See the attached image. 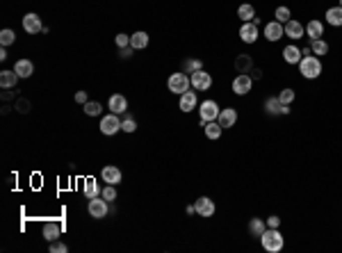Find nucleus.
Wrapping results in <instances>:
<instances>
[{"instance_id": "f257e3e1", "label": "nucleus", "mask_w": 342, "mask_h": 253, "mask_svg": "<svg viewBox=\"0 0 342 253\" xmlns=\"http://www.w3.org/2000/svg\"><path fill=\"white\" fill-rule=\"evenodd\" d=\"M260 246L267 253H281L283 246H285V237L278 228H267L263 235H260Z\"/></svg>"}, {"instance_id": "f03ea898", "label": "nucleus", "mask_w": 342, "mask_h": 253, "mask_svg": "<svg viewBox=\"0 0 342 253\" xmlns=\"http://www.w3.org/2000/svg\"><path fill=\"white\" fill-rule=\"evenodd\" d=\"M297 66H299V73L306 80H315L322 75V57H317V55H303Z\"/></svg>"}, {"instance_id": "7ed1b4c3", "label": "nucleus", "mask_w": 342, "mask_h": 253, "mask_svg": "<svg viewBox=\"0 0 342 253\" xmlns=\"http://www.w3.org/2000/svg\"><path fill=\"white\" fill-rule=\"evenodd\" d=\"M167 89L171 91V94H176V96L189 91V89H192V78H189V73H185V71L171 73V75H169V80H167Z\"/></svg>"}, {"instance_id": "20e7f679", "label": "nucleus", "mask_w": 342, "mask_h": 253, "mask_svg": "<svg viewBox=\"0 0 342 253\" xmlns=\"http://www.w3.org/2000/svg\"><path fill=\"white\" fill-rule=\"evenodd\" d=\"M219 112H221V107H219V103L217 100H212V98L198 103V119H201V125L210 123V121H217Z\"/></svg>"}, {"instance_id": "39448f33", "label": "nucleus", "mask_w": 342, "mask_h": 253, "mask_svg": "<svg viewBox=\"0 0 342 253\" xmlns=\"http://www.w3.org/2000/svg\"><path fill=\"white\" fill-rule=\"evenodd\" d=\"M87 212H89L91 219H105L109 214V203L103 196H94V199H89V203H87Z\"/></svg>"}, {"instance_id": "423d86ee", "label": "nucleus", "mask_w": 342, "mask_h": 253, "mask_svg": "<svg viewBox=\"0 0 342 253\" xmlns=\"http://www.w3.org/2000/svg\"><path fill=\"white\" fill-rule=\"evenodd\" d=\"M253 82H256V80H253L249 73H238V75L233 78V84H231V89H233L235 96H247L249 91L253 89Z\"/></svg>"}, {"instance_id": "0eeeda50", "label": "nucleus", "mask_w": 342, "mask_h": 253, "mask_svg": "<svg viewBox=\"0 0 342 253\" xmlns=\"http://www.w3.org/2000/svg\"><path fill=\"white\" fill-rule=\"evenodd\" d=\"M189 78H192V89H194V91H208L210 87H212V82H214L212 73H208L205 69L194 71Z\"/></svg>"}, {"instance_id": "6e6552de", "label": "nucleus", "mask_w": 342, "mask_h": 253, "mask_svg": "<svg viewBox=\"0 0 342 253\" xmlns=\"http://www.w3.org/2000/svg\"><path fill=\"white\" fill-rule=\"evenodd\" d=\"M100 133L107 135V137H112V135H117L121 130V119L119 114H114V112H109V114H105L103 119H100Z\"/></svg>"}, {"instance_id": "1a4fd4ad", "label": "nucleus", "mask_w": 342, "mask_h": 253, "mask_svg": "<svg viewBox=\"0 0 342 253\" xmlns=\"http://www.w3.org/2000/svg\"><path fill=\"white\" fill-rule=\"evenodd\" d=\"M283 30H285V37L292 41H299L306 37V28H303V23L297 19H290L288 23H283Z\"/></svg>"}, {"instance_id": "9d476101", "label": "nucleus", "mask_w": 342, "mask_h": 253, "mask_svg": "<svg viewBox=\"0 0 342 253\" xmlns=\"http://www.w3.org/2000/svg\"><path fill=\"white\" fill-rule=\"evenodd\" d=\"M263 35H265V39H267L269 44H276V41H281L283 37H285V30H283V23H278L276 19L269 21V23L265 25Z\"/></svg>"}, {"instance_id": "9b49d317", "label": "nucleus", "mask_w": 342, "mask_h": 253, "mask_svg": "<svg viewBox=\"0 0 342 253\" xmlns=\"http://www.w3.org/2000/svg\"><path fill=\"white\" fill-rule=\"evenodd\" d=\"M196 214L201 219H210L214 217V212H217V205H214V201L210 199V196H201V199H196Z\"/></svg>"}, {"instance_id": "f8f14e48", "label": "nucleus", "mask_w": 342, "mask_h": 253, "mask_svg": "<svg viewBox=\"0 0 342 253\" xmlns=\"http://www.w3.org/2000/svg\"><path fill=\"white\" fill-rule=\"evenodd\" d=\"M196 105H198V91H185V94L178 96V109L185 112V114L194 112Z\"/></svg>"}, {"instance_id": "ddd939ff", "label": "nucleus", "mask_w": 342, "mask_h": 253, "mask_svg": "<svg viewBox=\"0 0 342 253\" xmlns=\"http://www.w3.org/2000/svg\"><path fill=\"white\" fill-rule=\"evenodd\" d=\"M240 39H242L244 44H256V41L260 39L258 25L253 23V21H247V23H242V28H240Z\"/></svg>"}, {"instance_id": "4468645a", "label": "nucleus", "mask_w": 342, "mask_h": 253, "mask_svg": "<svg viewBox=\"0 0 342 253\" xmlns=\"http://www.w3.org/2000/svg\"><path fill=\"white\" fill-rule=\"evenodd\" d=\"M238 119H240V116H238V109H235V107H221V112H219V116H217L219 125H221L223 130L235 128Z\"/></svg>"}, {"instance_id": "2eb2a0df", "label": "nucleus", "mask_w": 342, "mask_h": 253, "mask_svg": "<svg viewBox=\"0 0 342 253\" xmlns=\"http://www.w3.org/2000/svg\"><path fill=\"white\" fill-rule=\"evenodd\" d=\"M100 178H103L105 185H119L121 180H124V174H121L119 167L107 164V167H103V171H100Z\"/></svg>"}, {"instance_id": "dca6fc26", "label": "nucleus", "mask_w": 342, "mask_h": 253, "mask_svg": "<svg viewBox=\"0 0 342 253\" xmlns=\"http://www.w3.org/2000/svg\"><path fill=\"white\" fill-rule=\"evenodd\" d=\"M23 30L28 32V35H37V32L44 30V25H41V16L35 14V12H30V14L23 16Z\"/></svg>"}, {"instance_id": "f3484780", "label": "nucleus", "mask_w": 342, "mask_h": 253, "mask_svg": "<svg viewBox=\"0 0 342 253\" xmlns=\"http://www.w3.org/2000/svg\"><path fill=\"white\" fill-rule=\"evenodd\" d=\"M107 107L114 114H126V112H128V98H126L124 94H112L107 100Z\"/></svg>"}, {"instance_id": "a211bd4d", "label": "nucleus", "mask_w": 342, "mask_h": 253, "mask_svg": "<svg viewBox=\"0 0 342 253\" xmlns=\"http://www.w3.org/2000/svg\"><path fill=\"white\" fill-rule=\"evenodd\" d=\"M233 66H235V71H238V73H251V69H253L256 64H253V57H251V55L240 53V55H235Z\"/></svg>"}, {"instance_id": "6ab92c4d", "label": "nucleus", "mask_w": 342, "mask_h": 253, "mask_svg": "<svg viewBox=\"0 0 342 253\" xmlns=\"http://www.w3.org/2000/svg\"><path fill=\"white\" fill-rule=\"evenodd\" d=\"M306 37L310 41L322 39V37H324V23H322V21H319V19L308 21V23H306Z\"/></svg>"}, {"instance_id": "aec40b11", "label": "nucleus", "mask_w": 342, "mask_h": 253, "mask_svg": "<svg viewBox=\"0 0 342 253\" xmlns=\"http://www.w3.org/2000/svg\"><path fill=\"white\" fill-rule=\"evenodd\" d=\"M281 55H283V60L288 62V64H299V62H301V57H303L301 48H299V46H294V44L285 46Z\"/></svg>"}, {"instance_id": "412c9836", "label": "nucleus", "mask_w": 342, "mask_h": 253, "mask_svg": "<svg viewBox=\"0 0 342 253\" xmlns=\"http://www.w3.org/2000/svg\"><path fill=\"white\" fill-rule=\"evenodd\" d=\"M60 235H62V223H55V221L44 223V239L46 242H55V239H60Z\"/></svg>"}, {"instance_id": "4be33fe9", "label": "nucleus", "mask_w": 342, "mask_h": 253, "mask_svg": "<svg viewBox=\"0 0 342 253\" xmlns=\"http://www.w3.org/2000/svg\"><path fill=\"white\" fill-rule=\"evenodd\" d=\"M149 41H151V37H149V32H144V30H137L135 35H130V46H133L135 50H144L146 46H149Z\"/></svg>"}, {"instance_id": "5701e85b", "label": "nucleus", "mask_w": 342, "mask_h": 253, "mask_svg": "<svg viewBox=\"0 0 342 253\" xmlns=\"http://www.w3.org/2000/svg\"><path fill=\"white\" fill-rule=\"evenodd\" d=\"M19 73H16V71H3V73H0V87H3V89H14L16 84H19Z\"/></svg>"}, {"instance_id": "b1692460", "label": "nucleus", "mask_w": 342, "mask_h": 253, "mask_svg": "<svg viewBox=\"0 0 342 253\" xmlns=\"http://www.w3.org/2000/svg\"><path fill=\"white\" fill-rule=\"evenodd\" d=\"M324 19H326V23L333 25V28H342V7L340 5L328 7L326 14H324Z\"/></svg>"}, {"instance_id": "393cba45", "label": "nucleus", "mask_w": 342, "mask_h": 253, "mask_svg": "<svg viewBox=\"0 0 342 253\" xmlns=\"http://www.w3.org/2000/svg\"><path fill=\"white\" fill-rule=\"evenodd\" d=\"M267 230V221L260 217H251V221H249V233H251V237H258Z\"/></svg>"}, {"instance_id": "a878e982", "label": "nucleus", "mask_w": 342, "mask_h": 253, "mask_svg": "<svg viewBox=\"0 0 342 253\" xmlns=\"http://www.w3.org/2000/svg\"><path fill=\"white\" fill-rule=\"evenodd\" d=\"M14 71L19 73V78H32V73H35V64H32V60H19L14 64Z\"/></svg>"}, {"instance_id": "bb28decb", "label": "nucleus", "mask_w": 342, "mask_h": 253, "mask_svg": "<svg viewBox=\"0 0 342 253\" xmlns=\"http://www.w3.org/2000/svg\"><path fill=\"white\" fill-rule=\"evenodd\" d=\"M203 133H205V137H208L210 142H217V139H221L223 128L219 125V121H210V123L203 125Z\"/></svg>"}, {"instance_id": "cd10ccee", "label": "nucleus", "mask_w": 342, "mask_h": 253, "mask_svg": "<svg viewBox=\"0 0 342 253\" xmlns=\"http://www.w3.org/2000/svg\"><path fill=\"white\" fill-rule=\"evenodd\" d=\"M281 107H283V103L278 100V96H267V98H265V112H267L269 116H281Z\"/></svg>"}, {"instance_id": "c85d7f7f", "label": "nucleus", "mask_w": 342, "mask_h": 253, "mask_svg": "<svg viewBox=\"0 0 342 253\" xmlns=\"http://www.w3.org/2000/svg\"><path fill=\"white\" fill-rule=\"evenodd\" d=\"M238 19L242 21V23L253 21V19H256V7H253L251 3H242V5L238 7Z\"/></svg>"}, {"instance_id": "c756f323", "label": "nucleus", "mask_w": 342, "mask_h": 253, "mask_svg": "<svg viewBox=\"0 0 342 253\" xmlns=\"http://www.w3.org/2000/svg\"><path fill=\"white\" fill-rule=\"evenodd\" d=\"M84 196L87 199H94V196H100V185L96 178H87V183H84Z\"/></svg>"}, {"instance_id": "7c9ffc66", "label": "nucleus", "mask_w": 342, "mask_h": 253, "mask_svg": "<svg viewBox=\"0 0 342 253\" xmlns=\"http://www.w3.org/2000/svg\"><path fill=\"white\" fill-rule=\"evenodd\" d=\"M310 50H312V55H317V57H324V55H328L331 46H328L324 39H315V41H310Z\"/></svg>"}, {"instance_id": "2f4dec72", "label": "nucleus", "mask_w": 342, "mask_h": 253, "mask_svg": "<svg viewBox=\"0 0 342 253\" xmlns=\"http://www.w3.org/2000/svg\"><path fill=\"white\" fill-rule=\"evenodd\" d=\"M274 19H276L278 23H288V21L292 19V10H290L288 5H278L276 10H274Z\"/></svg>"}, {"instance_id": "473e14b6", "label": "nucleus", "mask_w": 342, "mask_h": 253, "mask_svg": "<svg viewBox=\"0 0 342 253\" xmlns=\"http://www.w3.org/2000/svg\"><path fill=\"white\" fill-rule=\"evenodd\" d=\"M84 114L87 116H100V112H103V105L98 103V100H87V103L82 105Z\"/></svg>"}, {"instance_id": "72a5a7b5", "label": "nucleus", "mask_w": 342, "mask_h": 253, "mask_svg": "<svg viewBox=\"0 0 342 253\" xmlns=\"http://www.w3.org/2000/svg\"><path fill=\"white\" fill-rule=\"evenodd\" d=\"M201 69H203V62L196 60V57H189V60L183 62V71L185 73H189V75H192L194 71H201Z\"/></svg>"}, {"instance_id": "f704fd0d", "label": "nucleus", "mask_w": 342, "mask_h": 253, "mask_svg": "<svg viewBox=\"0 0 342 253\" xmlns=\"http://www.w3.org/2000/svg\"><path fill=\"white\" fill-rule=\"evenodd\" d=\"M14 41H16V32H14V30H10V28H5V30L0 32V44L5 46V48H7V46H12V44H14Z\"/></svg>"}, {"instance_id": "c9c22d12", "label": "nucleus", "mask_w": 342, "mask_h": 253, "mask_svg": "<svg viewBox=\"0 0 342 253\" xmlns=\"http://www.w3.org/2000/svg\"><path fill=\"white\" fill-rule=\"evenodd\" d=\"M294 98H297V94H294V89H290V87H285V89L278 94V100H281L283 105H292Z\"/></svg>"}, {"instance_id": "e433bc0d", "label": "nucleus", "mask_w": 342, "mask_h": 253, "mask_svg": "<svg viewBox=\"0 0 342 253\" xmlns=\"http://www.w3.org/2000/svg\"><path fill=\"white\" fill-rule=\"evenodd\" d=\"M100 196H103L107 203H112V201H117V185H105L103 189H100Z\"/></svg>"}, {"instance_id": "4c0bfd02", "label": "nucleus", "mask_w": 342, "mask_h": 253, "mask_svg": "<svg viewBox=\"0 0 342 253\" xmlns=\"http://www.w3.org/2000/svg\"><path fill=\"white\" fill-rule=\"evenodd\" d=\"M121 130H124V133H135V130H137V121L133 119V116L130 114H124V121H121Z\"/></svg>"}, {"instance_id": "58836bf2", "label": "nucleus", "mask_w": 342, "mask_h": 253, "mask_svg": "<svg viewBox=\"0 0 342 253\" xmlns=\"http://www.w3.org/2000/svg\"><path fill=\"white\" fill-rule=\"evenodd\" d=\"M48 251L50 253H69V246L60 239H55V242H48Z\"/></svg>"}, {"instance_id": "ea45409f", "label": "nucleus", "mask_w": 342, "mask_h": 253, "mask_svg": "<svg viewBox=\"0 0 342 253\" xmlns=\"http://www.w3.org/2000/svg\"><path fill=\"white\" fill-rule=\"evenodd\" d=\"M14 109H19L21 114H28V112L32 109V105H30V100H28V98H19L14 103Z\"/></svg>"}, {"instance_id": "a19ab883", "label": "nucleus", "mask_w": 342, "mask_h": 253, "mask_svg": "<svg viewBox=\"0 0 342 253\" xmlns=\"http://www.w3.org/2000/svg\"><path fill=\"white\" fill-rule=\"evenodd\" d=\"M265 221H267V228H281V217L278 214H269Z\"/></svg>"}, {"instance_id": "79ce46f5", "label": "nucleus", "mask_w": 342, "mask_h": 253, "mask_svg": "<svg viewBox=\"0 0 342 253\" xmlns=\"http://www.w3.org/2000/svg\"><path fill=\"white\" fill-rule=\"evenodd\" d=\"M114 41H117L119 48H126V46H130V35H124V32H121V35L114 37Z\"/></svg>"}, {"instance_id": "37998d69", "label": "nucleus", "mask_w": 342, "mask_h": 253, "mask_svg": "<svg viewBox=\"0 0 342 253\" xmlns=\"http://www.w3.org/2000/svg\"><path fill=\"white\" fill-rule=\"evenodd\" d=\"M89 100V96H87V91H75V103H80V105H84Z\"/></svg>"}, {"instance_id": "c03bdc74", "label": "nucleus", "mask_w": 342, "mask_h": 253, "mask_svg": "<svg viewBox=\"0 0 342 253\" xmlns=\"http://www.w3.org/2000/svg\"><path fill=\"white\" fill-rule=\"evenodd\" d=\"M133 53H135V48L133 46H126V48H121V57H124V60H128V57H133Z\"/></svg>"}, {"instance_id": "a18cd8bd", "label": "nucleus", "mask_w": 342, "mask_h": 253, "mask_svg": "<svg viewBox=\"0 0 342 253\" xmlns=\"http://www.w3.org/2000/svg\"><path fill=\"white\" fill-rule=\"evenodd\" d=\"M251 78H253V80H260V78H263V69L253 66V69H251Z\"/></svg>"}, {"instance_id": "49530a36", "label": "nucleus", "mask_w": 342, "mask_h": 253, "mask_svg": "<svg viewBox=\"0 0 342 253\" xmlns=\"http://www.w3.org/2000/svg\"><path fill=\"white\" fill-rule=\"evenodd\" d=\"M185 212H187L189 217H194V214H196V205H194V203H192V205H187V210H185Z\"/></svg>"}, {"instance_id": "de8ad7c7", "label": "nucleus", "mask_w": 342, "mask_h": 253, "mask_svg": "<svg viewBox=\"0 0 342 253\" xmlns=\"http://www.w3.org/2000/svg\"><path fill=\"white\" fill-rule=\"evenodd\" d=\"M7 57H10V55H7V48H5V46H3V50H0V60L5 62V60H7Z\"/></svg>"}, {"instance_id": "09e8293b", "label": "nucleus", "mask_w": 342, "mask_h": 253, "mask_svg": "<svg viewBox=\"0 0 342 253\" xmlns=\"http://www.w3.org/2000/svg\"><path fill=\"white\" fill-rule=\"evenodd\" d=\"M337 5H340V7H342V0H337Z\"/></svg>"}]
</instances>
